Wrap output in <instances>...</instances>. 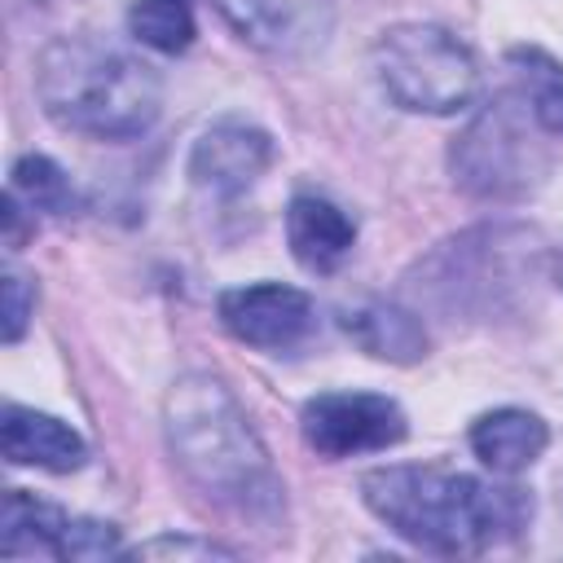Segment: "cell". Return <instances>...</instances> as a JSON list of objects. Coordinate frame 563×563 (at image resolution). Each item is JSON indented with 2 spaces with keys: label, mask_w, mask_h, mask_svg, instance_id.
<instances>
[{
  "label": "cell",
  "mask_w": 563,
  "mask_h": 563,
  "mask_svg": "<svg viewBox=\"0 0 563 563\" xmlns=\"http://www.w3.org/2000/svg\"><path fill=\"white\" fill-rule=\"evenodd\" d=\"M35 92L53 123L97 141L141 136L163 106L154 66L88 35H62L40 53Z\"/></svg>",
  "instance_id": "7a4b0ae2"
},
{
  "label": "cell",
  "mask_w": 563,
  "mask_h": 563,
  "mask_svg": "<svg viewBox=\"0 0 563 563\" xmlns=\"http://www.w3.org/2000/svg\"><path fill=\"white\" fill-rule=\"evenodd\" d=\"M66 523H70L66 510L13 488V493H4V510H0V554L4 559L35 554V550L57 554V541H62Z\"/></svg>",
  "instance_id": "5bb4252c"
},
{
  "label": "cell",
  "mask_w": 563,
  "mask_h": 563,
  "mask_svg": "<svg viewBox=\"0 0 563 563\" xmlns=\"http://www.w3.org/2000/svg\"><path fill=\"white\" fill-rule=\"evenodd\" d=\"M545 444H550V431L528 409H493V413H479L471 422V449L497 475L528 471L545 453Z\"/></svg>",
  "instance_id": "7c38bea8"
},
{
  "label": "cell",
  "mask_w": 563,
  "mask_h": 563,
  "mask_svg": "<svg viewBox=\"0 0 563 563\" xmlns=\"http://www.w3.org/2000/svg\"><path fill=\"white\" fill-rule=\"evenodd\" d=\"M506 66H510L515 92L528 101L541 128L550 136H563V66L545 48H532V44H515L506 53Z\"/></svg>",
  "instance_id": "9a60e30c"
},
{
  "label": "cell",
  "mask_w": 563,
  "mask_h": 563,
  "mask_svg": "<svg viewBox=\"0 0 563 563\" xmlns=\"http://www.w3.org/2000/svg\"><path fill=\"white\" fill-rule=\"evenodd\" d=\"M286 238H290L295 260L308 273H334L352 255L356 224L334 202H325L317 194H299L286 211Z\"/></svg>",
  "instance_id": "8fae6325"
},
{
  "label": "cell",
  "mask_w": 563,
  "mask_h": 563,
  "mask_svg": "<svg viewBox=\"0 0 563 563\" xmlns=\"http://www.w3.org/2000/svg\"><path fill=\"white\" fill-rule=\"evenodd\" d=\"M233 559V550L211 545V541H189V537H154L132 550V559Z\"/></svg>",
  "instance_id": "d6986e66"
},
{
  "label": "cell",
  "mask_w": 563,
  "mask_h": 563,
  "mask_svg": "<svg viewBox=\"0 0 563 563\" xmlns=\"http://www.w3.org/2000/svg\"><path fill=\"white\" fill-rule=\"evenodd\" d=\"M0 449H4V462L40 466V471H53V475L79 471L84 457H88V444H84V435L75 427H66L53 413L26 409V405H4V413H0Z\"/></svg>",
  "instance_id": "30bf717a"
},
{
  "label": "cell",
  "mask_w": 563,
  "mask_h": 563,
  "mask_svg": "<svg viewBox=\"0 0 563 563\" xmlns=\"http://www.w3.org/2000/svg\"><path fill=\"white\" fill-rule=\"evenodd\" d=\"M541 136L550 132L528 110V101L510 88L493 97L453 141V154H449L453 180L466 194L488 198V202L523 198L550 167V150Z\"/></svg>",
  "instance_id": "277c9868"
},
{
  "label": "cell",
  "mask_w": 563,
  "mask_h": 563,
  "mask_svg": "<svg viewBox=\"0 0 563 563\" xmlns=\"http://www.w3.org/2000/svg\"><path fill=\"white\" fill-rule=\"evenodd\" d=\"M554 282H559V286H563V246H559V251H554Z\"/></svg>",
  "instance_id": "44dd1931"
},
{
  "label": "cell",
  "mask_w": 563,
  "mask_h": 563,
  "mask_svg": "<svg viewBox=\"0 0 563 563\" xmlns=\"http://www.w3.org/2000/svg\"><path fill=\"white\" fill-rule=\"evenodd\" d=\"M361 497L396 537L435 554H484L515 537L532 515V501L519 488L444 466L365 471Z\"/></svg>",
  "instance_id": "6da1fadb"
},
{
  "label": "cell",
  "mask_w": 563,
  "mask_h": 563,
  "mask_svg": "<svg viewBox=\"0 0 563 563\" xmlns=\"http://www.w3.org/2000/svg\"><path fill=\"white\" fill-rule=\"evenodd\" d=\"M229 22L268 53H308L330 35V0H216Z\"/></svg>",
  "instance_id": "9c48e42d"
},
{
  "label": "cell",
  "mask_w": 563,
  "mask_h": 563,
  "mask_svg": "<svg viewBox=\"0 0 563 563\" xmlns=\"http://www.w3.org/2000/svg\"><path fill=\"white\" fill-rule=\"evenodd\" d=\"M128 26L145 48H158V53H185L198 31L189 0H132Z\"/></svg>",
  "instance_id": "e0dca14e"
},
{
  "label": "cell",
  "mask_w": 563,
  "mask_h": 563,
  "mask_svg": "<svg viewBox=\"0 0 563 563\" xmlns=\"http://www.w3.org/2000/svg\"><path fill=\"white\" fill-rule=\"evenodd\" d=\"M308 449L321 457H352V453H378L405 440V413L391 396L378 391H321L299 413Z\"/></svg>",
  "instance_id": "8992f818"
},
{
  "label": "cell",
  "mask_w": 563,
  "mask_h": 563,
  "mask_svg": "<svg viewBox=\"0 0 563 563\" xmlns=\"http://www.w3.org/2000/svg\"><path fill=\"white\" fill-rule=\"evenodd\" d=\"M31 303H35V290L26 286L22 273H4V343H18L22 330H26V317H31Z\"/></svg>",
  "instance_id": "ffe728a7"
},
{
  "label": "cell",
  "mask_w": 563,
  "mask_h": 563,
  "mask_svg": "<svg viewBox=\"0 0 563 563\" xmlns=\"http://www.w3.org/2000/svg\"><path fill=\"white\" fill-rule=\"evenodd\" d=\"M374 75L383 92L413 114L466 110L479 88V66L471 48L431 22H400L374 44Z\"/></svg>",
  "instance_id": "5b68a950"
},
{
  "label": "cell",
  "mask_w": 563,
  "mask_h": 563,
  "mask_svg": "<svg viewBox=\"0 0 563 563\" xmlns=\"http://www.w3.org/2000/svg\"><path fill=\"white\" fill-rule=\"evenodd\" d=\"M220 325L260 352H290L312 330V299L282 282L238 286L220 295Z\"/></svg>",
  "instance_id": "52a82bcc"
},
{
  "label": "cell",
  "mask_w": 563,
  "mask_h": 563,
  "mask_svg": "<svg viewBox=\"0 0 563 563\" xmlns=\"http://www.w3.org/2000/svg\"><path fill=\"white\" fill-rule=\"evenodd\" d=\"M268 158H273L268 132H260L255 123H242V119H224V123H211L194 141L189 180L216 198H238L242 189H251L264 176Z\"/></svg>",
  "instance_id": "ba28073f"
},
{
  "label": "cell",
  "mask_w": 563,
  "mask_h": 563,
  "mask_svg": "<svg viewBox=\"0 0 563 563\" xmlns=\"http://www.w3.org/2000/svg\"><path fill=\"white\" fill-rule=\"evenodd\" d=\"M9 194L22 198L26 211H48V216H70L75 211V185H70V176L53 158H44V154H26V158L13 163Z\"/></svg>",
  "instance_id": "2e32d148"
},
{
  "label": "cell",
  "mask_w": 563,
  "mask_h": 563,
  "mask_svg": "<svg viewBox=\"0 0 563 563\" xmlns=\"http://www.w3.org/2000/svg\"><path fill=\"white\" fill-rule=\"evenodd\" d=\"M114 554H123L119 528L101 519H70L57 541V559H114Z\"/></svg>",
  "instance_id": "ac0fdd59"
},
{
  "label": "cell",
  "mask_w": 563,
  "mask_h": 563,
  "mask_svg": "<svg viewBox=\"0 0 563 563\" xmlns=\"http://www.w3.org/2000/svg\"><path fill=\"white\" fill-rule=\"evenodd\" d=\"M163 427L167 444L176 453V466L207 488L220 501L260 506L277 501V475L268 466V453L233 400V391L211 374H185L172 383L163 400Z\"/></svg>",
  "instance_id": "3957f363"
},
{
  "label": "cell",
  "mask_w": 563,
  "mask_h": 563,
  "mask_svg": "<svg viewBox=\"0 0 563 563\" xmlns=\"http://www.w3.org/2000/svg\"><path fill=\"white\" fill-rule=\"evenodd\" d=\"M347 334L383 361H418L427 356V330L413 312L396 308V303H365L356 312H347Z\"/></svg>",
  "instance_id": "4fadbf2b"
}]
</instances>
